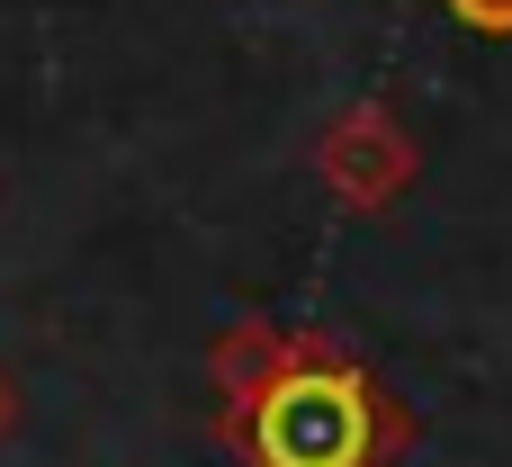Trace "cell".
Returning a JSON list of instances; mask_svg holds the SVG:
<instances>
[{
    "label": "cell",
    "instance_id": "cell-1",
    "mask_svg": "<svg viewBox=\"0 0 512 467\" xmlns=\"http://www.w3.org/2000/svg\"><path fill=\"white\" fill-rule=\"evenodd\" d=\"M216 441L243 467H396L414 450V414L351 342L297 333L252 396L216 405Z\"/></svg>",
    "mask_w": 512,
    "mask_h": 467
},
{
    "label": "cell",
    "instance_id": "cell-2",
    "mask_svg": "<svg viewBox=\"0 0 512 467\" xmlns=\"http://www.w3.org/2000/svg\"><path fill=\"white\" fill-rule=\"evenodd\" d=\"M414 171H423V153H414V135H405V117H396L387 99H351V108L315 135V180H324L333 207H351V216H387V207L414 189Z\"/></svg>",
    "mask_w": 512,
    "mask_h": 467
},
{
    "label": "cell",
    "instance_id": "cell-3",
    "mask_svg": "<svg viewBox=\"0 0 512 467\" xmlns=\"http://www.w3.org/2000/svg\"><path fill=\"white\" fill-rule=\"evenodd\" d=\"M288 342H297V324H270V315H234V324H216V333H207V387H216V405L252 396V387L279 369Z\"/></svg>",
    "mask_w": 512,
    "mask_h": 467
},
{
    "label": "cell",
    "instance_id": "cell-4",
    "mask_svg": "<svg viewBox=\"0 0 512 467\" xmlns=\"http://www.w3.org/2000/svg\"><path fill=\"white\" fill-rule=\"evenodd\" d=\"M468 36H512V0H441Z\"/></svg>",
    "mask_w": 512,
    "mask_h": 467
},
{
    "label": "cell",
    "instance_id": "cell-5",
    "mask_svg": "<svg viewBox=\"0 0 512 467\" xmlns=\"http://www.w3.org/2000/svg\"><path fill=\"white\" fill-rule=\"evenodd\" d=\"M9 432H18V378L0 369V441H9Z\"/></svg>",
    "mask_w": 512,
    "mask_h": 467
}]
</instances>
